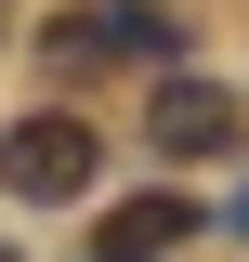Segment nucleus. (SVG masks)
<instances>
[{
    "label": "nucleus",
    "instance_id": "1",
    "mask_svg": "<svg viewBox=\"0 0 249 262\" xmlns=\"http://www.w3.org/2000/svg\"><path fill=\"white\" fill-rule=\"evenodd\" d=\"M171 13L157 0H92V13H66L53 27V66H144V53H171Z\"/></svg>",
    "mask_w": 249,
    "mask_h": 262
},
{
    "label": "nucleus",
    "instance_id": "2",
    "mask_svg": "<svg viewBox=\"0 0 249 262\" xmlns=\"http://www.w3.org/2000/svg\"><path fill=\"white\" fill-rule=\"evenodd\" d=\"M0 184L13 196H79L92 184V118H27L13 144H0Z\"/></svg>",
    "mask_w": 249,
    "mask_h": 262
},
{
    "label": "nucleus",
    "instance_id": "3",
    "mask_svg": "<svg viewBox=\"0 0 249 262\" xmlns=\"http://www.w3.org/2000/svg\"><path fill=\"white\" fill-rule=\"evenodd\" d=\"M144 131H157V158H236V92H210V79H157Z\"/></svg>",
    "mask_w": 249,
    "mask_h": 262
},
{
    "label": "nucleus",
    "instance_id": "4",
    "mask_svg": "<svg viewBox=\"0 0 249 262\" xmlns=\"http://www.w3.org/2000/svg\"><path fill=\"white\" fill-rule=\"evenodd\" d=\"M197 223L210 210H184V196H131V210H105V262H157V249H184Z\"/></svg>",
    "mask_w": 249,
    "mask_h": 262
}]
</instances>
